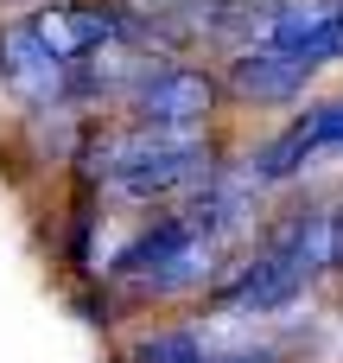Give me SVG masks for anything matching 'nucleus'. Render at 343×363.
<instances>
[{
	"mask_svg": "<svg viewBox=\"0 0 343 363\" xmlns=\"http://www.w3.org/2000/svg\"><path fill=\"white\" fill-rule=\"evenodd\" d=\"M306 83H312V70L293 64V57H280V51H267V45H255V51H242V57L229 64V89H236L242 102H261V108L299 102Z\"/></svg>",
	"mask_w": 343,
	"mask_h": 363,
	"instance_id": "8",
	"label": "nucleus"
},
{
	"mask_svg": "<svg viewBox=\"0 0 343 363\" xmlns=\"http://www.w3.org/2000/svg\"><path fill=\"white\" fill-rule=\"evenodd\" d=\"M32 32L45 38V51H57L64 64H76V57L108 51V45L121 38V19H115L108 6H95V0H51V6L32 19Z\"/></svg>",
	"mask_w": 343,
	"mask_h": 363,
	"instance_id": "6",
	"label": "nucleus"
},
{
	"mask_svg": "<svg viewBox=\"0 0 343 363\" xmlns=\"http://www.w3.org/2000/svg\"><path fill=\"white\" fill-rule=\"evenodd\" d=\"M337 262V242H331V211H318V217H299V223H286L267 249H255L229 281H223V306L229 313H242V319H261V313H286L312 281H318V268H331Z\"/></svg>",
	"mask_w": 343,
	"mask_h": 363,
	"instance_id": "1",
	"label": "nucleus"
},
{
	"mask_svg": "<svg viewBox=\"0 0 343 363\" xmlns=\"http://www.w3.org/2000/svg\"><path fill=\"white\" fill-rule=\"evenodd\" d=\"M337 147H343V102H312L286 134H274L255 153V179L261 185H286V179H299L312 160H325Z\"/></svg>",
	"mask_w": 343,
	"mask_h": 363,
	"instance_id": "4",
	"label": "nucleus"
},
{
	"mask_svg": "<svg viewBox=\"0 0 343 363\" xmlns=\"http://www.w3.org/2000/svg\"><path fill=\"white\" fill-rule=\"evenodd\" d=\"M210 179H216V160L185 128H140V134L108 147V185L121 198H140V204L178 198V191H204Z\"/></svg>",
	"mask_w": 343,
	"mask_h": 363,
	"instance_id": "2",
	"label": "nucleus"
},
{
	"mask_svg": "<svg viewBox=\"0 0 343 363\" xmlns=\"http://www.w3.org/2000/svg\"><path fill=\"white\" fill-rule=\"evenodd\" d=\"M255 45H267V51H280V57H293L306 70L337 64L343 57V0H280Z\"/></svg>",
	"mask_w": 343,
	"mask_h": 363,
	"instance_id": "3",
	"label": "nucleus"
},
{
	"mask_svg": "<svg viewBox=\"0 0 343 363\" xmlns=\"http://www.w3.org/2000/svg\"><path fill=\"white\" fill-rule=\"evenodd\" d=\"M331 242H337V268H343V204L331 211Z\"/></svg>",
	"mask_w": 343,
	"mask_h": 363,
	"instance_id": "11",
	"label": "nucleus"
},
{
	"mask_svg": "<svg viewBox=\"0 0 343 363\" xmlns=\"http://www.w3.org/2000/svg\"><path fill=\"white\" fill-rule=\"evenodd\" d=\"M0 77L25 96V102H57L64 96V57L45 51V38L32 26H6L0 32Z\"/></svg>",
	"mask_w": 343,
	"mask_h": 363,
	"instance_id": "7",
	"label": "nucleus"
},
{
	"mask_svg": "<svg viewBox=\"0 0 343 363\" xmlns=\"http://www.w3.org/2000/svg\"><path fill=\"white\" fill-rule=\"evenodd\" d=\"M134 363H210L204 332H146L134 338Z\"/></svg>",
	"mask_w": 343,
	"mask_h": 363,
	"instance_id": "9",
	"label": "nucleus"
},
{
	"mask_svg": "<svg viewBox=\"0 0 343 363\" xmlns=\"http://www.w3.org/2000/svg\"><path fill=\"white\" fill-rule=\"evenodd\" d=\"M210 363H280L274 351H255V345H242V351H210Z\"/></svg>",
	"mask_w": 343,
	"mask_h": 363,
	"instance_id": "10",
	"label": "nucleus"
},
{
	"mask_svg": "<svg viewBox=\"0 0 343 363\" xmlns=\"http://www.w3.org/2000/svg\"><path fill=\"white\" fill-rule=\"evenodd\" d=\"M210 102H216V83L191 64H153L134 83V108H140L146 128H185L191 134V128H204Z\"/></svg>",
	"mask_w": 343,
	"mask_h": 363,
	"instance_id": "5",
	"label": "nucleus"
}]
</instances>
